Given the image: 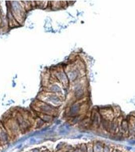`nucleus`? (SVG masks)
<instances>
[{"label": "nucleus", "mask_w": 135, "mask_h": 152, "mask_svg": "<svg viewBox=\"0 0 135 152\" xmlns=\"http://www.w3.org/2000/svg\"><path fill=\"white\" fill-rule=\"evenodd\" d=\"M104 145L105 144L100 141H97L95 142L93 144L94 152H103Z\"/></svg>", "instance_id": "obj_1"}, {"label": "nucleus", "mask_w": 135, "mask_h": 152, "mask_svg": "<svg viewBox=\"0 0 135 152\" xmlns=\"http://www.w3.org/2000/svg\"><path fill=\"white\" fill-rule=\"evenodd\" d=\"M111 148L107 145H104L103 152H111Z\"/></svg>", "instance_id": "obj_4"}, {"label": "nucleus", "mask_w": 135, "mask_h": 152, "mask_svg": "<svg viewBox=\"0 0 135 152\" xmlns=\"http://www.w3.org/2000/svg\"><path fill=\"white\" fill-rule=\"evenodd\" d=\"M69 152V151H67V152Z\"/></svg>", "instance_id": "obj_5"}, {"label": "nucleus", "mask_w": 135, "mask_h": 152, "mask_svg": "<svg viewBox=\"0 0 135 152\" xmlns=\"http://www.w3.org/2000/svg\"><path fill=\"white\" fill-rule=\"evenodd\" d=\"M86 146H87V150H86V152H94L92 143H90L88 144H86Z\"/></svg>", "instance_id": "obj_3"}, {"label": "nucleus", "mask_w": 135, "mask_h": 152, "mask_svg": "<svg viewBox=\"0 0 135 152\" xmlns=\"http://www.w3.org/2000/svg\"><path fill=\"white\" fill-rule=\"evenodd\" d=\"M79 109H80V107H79V105H73L70 109V114L72 116H75L79 112Z\"/></svg>", "instance_id": "obj_2"}]
</instances>
